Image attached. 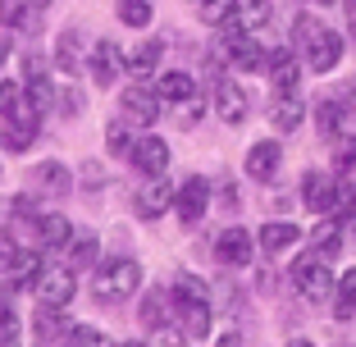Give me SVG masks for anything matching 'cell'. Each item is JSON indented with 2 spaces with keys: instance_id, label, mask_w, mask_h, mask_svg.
Returning a JSON list of instances; mask_svg holds the SVG:
<instances>
[{
  "instance_id": "cell-55",
  "label": "cell",
  "mask_w": 356,
  "mask_h": 347,
  "mask_svg": "<svg viewBox=\"0 0 356 347\" xmlns=\"http://www.w3.org/2000/svg\"><path fill=\"white\" fill-rule=\"evenodd\" d=\"M343 347H347V343H343Z\"/></svg>"
},
{
  "instance_id": "cell-31",
  "label": "cell",
  "mask_w": 356,
  "mask_h": 347,
  "mask_svg": "<svg viewBox=\"0 0 356 347\" xmlns=\"http://www.w3.org/2000/svg\"><path fill=\"white\" fill-rule=\"evenodd\" d=\"M55 64L64 74H83V46H78V32H60L55 42Z\"/></svg>"
},
{
  "instance_id": "cell-36",
  "label": "cell",
  "mask_w": 356,
  "mask_h": 347,
  "mask_svg": "<svg viewBox=\"0 0 356 347\" xmlns=\"http://www.w3.org/2000/svg\"><path fill=\"white\" fill-rule=\"evenodd\" d=\"M119 23H128V28H147L151 23V0H119Z\"/></svg>"
},
{
  "instance_id": "cell-3",
  "label": "cell",
  "mask_w": 356,
  "mask_h": 347,
  "mask_svg": "<svg viewBox=\"0 0 356 347\" xmlns=\"http://www.w3.org/2000/svg\"><path fill=\"white\" fill-rule=\"evenodd\" d=\"M220 51L229 55L233 69H247V74H265V64H270V55H265L261 42H256V32H242V28H233V23H224Z\"/></svg>"
},
{
  "instance_id": "cell-38",
  "label": "cell",
  "mask_w": 356,
  "mask_h": 347,
  "mask_svg": "<svg viewBox=\"0 0 356 347\" xmlns=\"http://www.w3.org/2000/svg\"><path fill=\"white\" fill-rule=\"evenodd\" d=\"M23 110H28V101H23V87H19V83H0V115L14 119V115H23Z\"/></svg>"
},
{
  "instance_id": "cell-42",
  "label": "cell",
  "mask_w": 356,
  "mask_h": 347,
  "mask_svg": "<svg viewBox=\"0 0 356 347\" xmlns=\"http://www.w3.org/2000/svg\"><path fill=\"white\" fill-rule=\"evenodd\" d=\"M197 119H201V101L192 96V101H183V110H178V124H183V128H192Z\"/></svg>"
},
{
  "instance_id": "cell-17",
  "label": "cell",
  "mask_w": 356,
  "mask_h": 347,
  "mask_svg": "<svg viewBox=\"0 0 356 347\" xmlns=\"http://www.w3.org/2000/svg\"><path fill=\"white\" fill-rule=\"evenodd\" d=\"M265 74H270L274 92H297L302 83V64H297L293 51H270V64H265Z\"/></svg>"
},
{
  "instance_id": "cell-7",
  "label": "cell",
  "mask_w": 356,
  "mask_h": 347,
  "mask_svg": "<svg viewBox=\"0 0 356 347\" xmlns=\"http://www.w3.org/2000/svg\"><path fill=\"white\" fill-rule=\"evenodd\" d=\"M174 197H178V188L165 179V174H156V179H147L142 188H137V197H133V211L142 215V220H160V215L174 206Z\"/></svg>"
},
{
  "instance_id": "cell-48",
  "label": "cell",
  "mask_w": 356,
  "mask_h": 347,
  "mask_svg": "<svg viewBox=\"0 0 356 347\" xmlns=\"http://www.w3.org/2000/svg\"><path fill=\"white\" fill-rule=\"evenodd\" d=\"M343 10H347V28L356 32V0H343Z\"/></svg>"
},
{
  "instance_id": "cell-29",
  "label": "cell",
  "mask_w": 356,
  "mask_h": 347,
  "mask_svg": "<svg viewBox=\"0 0 356 347\" xmlns=\"http://www.w3.org/2000/svg\"><path fill=\"white\" fill-rule=\"evenodd\" d=\"M334 316L343 320H356V270H343L338 274V293H334Z\"/></svg>"
},
{
  "instance_id": "cell-47",
  "label": "cell",
  "mask_w": 356,
  "mask_h": 347,
  "mask_svg": "<svg viewBox=\"0 0 356 347\" xmlns=\"http://www.w3.org/2000/svg\"><path fill=\"white\" fill-rule=\"evenodd\" d=\"M215 347H242V334H233V329H229V334H224V338H220Z\"/></svg>"
},
{
  "instance_id": "cell-25",
  "label": "cell",
  "mask_w": 356,
  "mask_h": 347,
  "mask_svg": "<svg viewBox=\"0 0 356 347\" xmlns=\"http://www.w3.org/2000/svg\"><path fill=\"white\" fill-rule=\"evenodd\" d=\"M270 0H238V14H233V28L242 32H261L265 23H270Z\"/></svg>"
},
{
  "instance_id": "cell-16",
  "label": "cell",
  "mask_w": 356,
  "mask_h": 347,
  "mask_svg": "<svg viewBox=\"0 0 356 347\" xmlns=\"http://www.w3.org/2000/svg\"><path fill=\"white\" fill-rule=\"evenodd\" d=\"M133 165L142 169L147 179L165 174V169H169V142H160V137H137V147H133Z\"/></svg>"
},
{
  "instance_id": "cell-44",
  "label": "cell",
  "mask_w": 356,
  "mask_h": 347,
  "mask_svg": "<svg viewBox=\"0 0 356 347\" xmlns=\"http://www.w3.org/2000/svg\"><path fill=\"white\" fill-rule=\"evenodd\" d=\"M14 252H19V247H14V238H10V233H0V270H10Z\"/></svg>"
},
{
  "instance_id": "cell-49",
  "label": "cell",
  "mask_w": 356,
  "mask_h": 347,
  "mask_svg": "<svg viewBox=\"0 0 356 347\" xmlns=\"http://www.w3.org/2000/svg\"><path fill=\"white\" fill-rule=\"evenodd\" d=\"M10 60V37H5V32H0V64Z\"/></svg>"
},
{
  "instance_id": "cell-18",
  "label": "cell",
  "mask_w": 356,
  "mask_h": 347,
  "mask_svg": "<svg viewBox=\"0 0 356 347\" xmlns=\"http://www.w3.org/2000/svg\"><path fill=\"white\" fill-rule=\"evenodd\" d=\"M302 115H306V106H302V96H297V92H279V96H274V106H270L274 133H293V128H302Z\"/></svg>"
},
{
  "instance_id": "cell-41",
  "label": "cell",
  "mask_w": 356,
  "mask_h": 347,
  "mask_svg": "<svg viewBox=\"0 0 356 347\" xmlns=\"http://www.w3.org/2000/svg\"><path fill=\"white\" fill-rule=\"evenodd\" d=\"M14 338H19V320H14V311H0V343L10 347Z\"/></svg>"
},
{
  "instance_id": "cell-1",
  "label": "cell",
  "mask_w": 356,
  "mask_h": 347,
  "mask_svg": "<svg viewBox=\"0 0 356 347\" xmlns=\"http://www.w3.org/2000/svg\"><path fill=\"white\" fill-rule=\"evenodd\" d=\"M293 42H297V51L306 55V69H311V74H334L338 64H343V51H347L343 37H338L334 28H325L320 19H311V14H297Z\"/></svg>"
},
{
  "instance_id": "cell-32",
  "label": "cell",
  "mask_w": 356,
  "mask_h": 347,
  "mask_svg": "<svg viewBox=\"0 0 356 347\" xmlns=\"http://www.w3.org/2000/svg\"><path fill=\"white\" fill-rule=\"evenodd\" d=\"M96 252H101L96 233H83V238L69 242V265H74V270H87V265H96Z\"/></svg>"
},
{
  "instance_id": "cell-54",
  "label": "cell",
  "mask_w": 356,
  "mask_h": 347,
  "mask_svg": "<svg viewBox=\"0 0 356 347\" xmlns=\"http://www.w3.org/2000/svg\"><path fill=\"white\" fill-rule=\"evenodd\" d=\"M10 347H14V343H10Z\"/></svg>"
},
{
  "instance_id": "cell-39",
  "label": "cell",
  "mask_w": 356,
  "mask_h": 347,
  "mask_svg": "<svg viewBox=\"0 0 356 347\" xmlns=\"http://www.w3.org/2000/svg\"><path fill=\"white\" fill-rule=\"evenodd\" d=\"M28 19V0H0V23L5 28H19Z\"/></svg>"
},
{
  "instance_id": "cell-45",
  "label": "cell",
  "mask_w": 356,
  "mask_h": 347,
  "mask_svg": "<svg viewBox=\"0 0 356 347\" xmlns=\"http://www.w3.org/2000/svg\"><path fill=\"white\" fill-rule=\"evenodd\" d=\"M14 288H19L14 279H10V284H0V311H10V302H14Z\"/></svg>"
},
{
  "instance_id": "cell-26",
  "label": "cell",
  "mask_w": 356,
  "mask_h": 347,
  "mask_svg": "<svg viewBox=\"0 0 356 347\" xmlns=\"http://www.w3.org/2000/svg\"><path fill=\"white\" fill-rule=\"evenodd\" d=\"M178 311H183V334H188L192 343L210 338V302H183Z\"/></svg>"
},
{
  "instance_id": "cell-46",
  "label": "cell",
  "mask_w": 356,
  "mask_h": 347,
  "mask_svg": "<svg viewBox=\"0 0 356 347\" xmlns=\"http://www.w3.org/2000/svg\"><path fill=\"white\" fill-rule=\"evenodd\" d=\"M83 179L92 183V188H101V183H105V179H101V165H83Z\"/></svg>"
},
{
  "instance_id": "cell-8",
  "label": "cell",
  "mask_w": 356,
  "mask_h": 347,
  "mask_svg": "<svg viewBox=\"0 0 356 347\" xmlns=\"http://www.w3.org/2000/svg\"><path fill=\"white\" fill-rule=\"evenodd\" d=\"M256 247H261V242L242 229V224H229V229L215 238V256H220V265H233V270H238V265H252Z\"/></svg>"
},
{
  "instance_id": "cell-22",
  "label": "cell",
  "mask_w": 356,
  "mask_h": 347,
  "mask_svg": "<svg viewBox=\"0 0 356 347\" xmlns=\"http://www.w3.org/2000/svg\"><path fill=\"white\" fill-rule=\"evenodd\" d=\"M156 96L160 101H174V106H183V101H192L197 96V83H192V74H160L156 78Z\"/></svg>"
},
{
  "instance_id": "cell-4",
  "label": "cell",
  "mask_w": 356,
  "mask_h": 347,
  "mask_svg": "<svg viewBox=\"0 0 356 347\" xmlns=\"http://www.w3.org/2000/svg\"><path fill=\"white\" fill-rule=\"evenodd\" d=\"M142 288V265L137 261H105L101 274H96V297L101 302H119V297H133Z\"/></svg>"
},
{
  "instance_id": "cell-34",
  "label": "cell",
  "mask_w": 356,
  "mask_h": 347,
  "mask_svg": "<svg viewBox=\"0 0 356 347\" xmlns=\"http://www.w3.org/2000/svg\"><path fill=\"white\" fill-rule=\"evenodd\" d=\"M174 302H210V288L201 284L197 274H178V284H174Z\"/></svg>"
},
{
  "instance_id": "cell-11",
  "label": "cell",
  "mask_w": 356,
  "mask_h": 347,
  "mask_svg": "<svg viewBox=\"0 0 356 347\" xmlns=\"http://www.w3.org/2000/svg\"><path fill=\"white\" fill-rule=\"evenodd\" d=\"M87 69H92V78H96L101 87H115L119 74L128 69V55L119 51V42H96L92 55H87Z\"/></svg>"
},
{
  "instance_id": "cell-30",
  "label": "cell",
  "mask_w": 356,
  "mask_h": 347,
  "mask_svg": "<svg viewBox=\"0 0 356 347\" xmlns=\"http://www.w3.org/2000/svg\"><path fill=\"white\" fill-rule=\"evenodd\" d=\"M37 238H42V247H69V242H74V229H69L64 215H42V220H37Z\"/></svg>"
},
{
  "instance_id": "cell-28",
  "label": "cell",
  "mask_w": 356,
  "mask_h": 347,
  "mask_svg": "<svg viewBox=\"0 0 356 347\" xmlns=\"http://www.w3.org/2000/svg\"><path fill=\"white\" fill-rule=\"evenodd\" d=\"M343 224L338 220H325V224H315V233H311V242H315V252L325 256V261H334L338 252H343Z\"/></svg>"
},
{
  "instance_id": "cell-37",
  "label": "cell",
  "mask_w": 356,
  "mask_h": 347,
  "mask_svg": "<svg viewBox=\"0 0 356 347\" xmlns=\"http://www.w3.org/2000/svg\"><path fill=\"white\" fill-rule=\"evenodd\" d=\"M64 347H115V343H110V338H105L101 329H92V325H78V329H69Z\"/></svg>"
},
{
  "instance_id": "cell-27",
  "label": "cell",
  "mask_w": 356,
  "mask_h": 347,
  "mask_svg": "<svg viewBox=\"0 0 356 347\" xmlns=\"http://www.w3.org/2000/svg\"><path fill=\"white\" fill-rule=\"evenodd\" d=\"M42 256L37 252H14V261H10V279L19 288H37V279H42Z\"/></svg>"
},
{
  "instance_id": "cell-9",
  "label": "cell",
  "mask_w": 356,
  "mask_h": 347,
  "mask_svg": "<svg viewBox=\"0 0 356 347\" xmlns=\"http://www.w3.org/2000/svg\"><path fill=\"white\" fill-rule=\"evenodd\" d=\"M174 211H178V220L188 224H201L206 220V211H210V183L201 179V174H192L183 188H178V197H174Z\"/></svg>"
},
{
  "instance_id": "cell-12",
  "label": "cell",
  "mask_w": 356,
  "mask_h": 347,
  "mask_svg": "<svg viewBox=\"0 0 356 347\" xmlns=\"http://www.w3.org/2000/svg\"><path fill=\"white\" fill-rule=\"evenodd\" d=\"M37 128H42V115H37V110H23V115H14V119H5V133H0V147L5 151H14V156H19V151H28L32 142H37Z\"/></svg>"
},
{
  "instance_id": "cell-10",
  "label": "cell",
  "mask_w": 356,
  "mask_h": 347,
  "mask_svg": "<svg viewBox=\"0 0 356 347\" xmlns=\"http://www.w3.org/2000/svg\"><path fill=\"white\" fill-rule=\"evenodd\" d=\"M119 115H124L128 124H137V128H151L160 119V96H156V87H128V92L119 96Z\"/></svg>"
},
{
  "instance_id": "cell-33",
  "label": "cell",
  "mask_w": 356,
  "mask_h": 347,
  "mask_svg": "<svg viewBox=\"0 0 356 347\" xmlns=\"http://www.w3.org/2000/svg\"><path fill=\"white\" fill-rule=\"evenodd\" d=\"M201 23H215V28H224V23H233V14H238V0H201Z\"/></svg>"
},
{
  "instance_id": "cell-52",
  "label": "cell",
  "mask_w": 356,
  "mask_h": 347,
  "mask_svg": "<svg viewBox=\"0 0 356 347\" xmlns=\"http://www.w3.org/2000/svg\"><path fill=\"white\" fill-rule=\"evenodd\" d=\"M115 347H151V343H115Z\"/></svg>"
},
{
  "instance_id": "cell-43",
  "label": "cell",
  "mask_w": 356,
  "mask_h": 347,
  "mask_svg": "<svg viewBox=\"0 0 356 347\" xmlns=\"http://www.w3.org/2000/svg\"><path fill=\"white\" fill-rule=\"evenodd\" d=\"M60 106H64V115H83V92H74V87H69V92L60 96Z\"/></svg>"
},
{
  "instance_id": "cell-6",
  "label": "cell",
  "mask_w": 356,
  "mask_h": 347,
  "mask_svg": "<svg viewBox=\"0 0 356 347\" xmlns=\"http://www.w3.org/2000/svg\"><path fill=\"white\" fill-rule=\"evenodd\" d=\"M78 293V274L74 265H46L42 279H37V297H42L46 306H69Z\"/></svg>"
},
{
  "instance_id": "cell-23",
  "label": "cell",
  "mask_w": 356,
  "mask_h": 347,
  "mask_svg": "<svg viewBox=\"0 0 356 347\" xmlns=\"http://www.w3.org/2000/svg\"><path fill=\"white\" fill-rule=\"evenodd\" d=\"M60 311H64V306H46V302L37 306V316H32V329H37V338H42V343H55V338H69V329H64L69 320H64Z\"/></svg>"
},
{
  "instance_id": "cell-2",
  "label": "cell",
  "mask_w": 356,
  "mask_h": 347,
  "mask_svg": "<svg viewBox=\"0 0 356 347\" xmlns=\"http://www.w3.org/2000/svg\"><path fill=\"white\" fill-rule=\"evenodd\" d=\"M293 284H297V293H302L306 302H329V297L338 293V279H334V270H329V261L320 252L293 261Z\"/></svg>"
},
{
  "instance_id": "cell-24",
  "label": "cell",
  "mask_w": 356,
  "mask_h": 347,
  "mask_svg": "<svg viewBox=\"0 0 356 347\" xmlns=\"http://www.w3.org/2000/svg\"><path fill=\"white\" fill-rule=\"evenodd\" d=\"M160 60H165V42H142L133 55H128V74L133 78H151L160 69Z\"/></svg>"
},
{
  "instance_id": "cell-40",
  "label": "cell",
  "mask_w": 356,
  "mask_h": 347,
  "mask_svg": "<svg viewBox=\"0 0 356 347\" xmlns=\"http://www.w3.org/2000/svg\"><path fill=\"white\" fill-rule=\"evenodd\" d=\"M192 343V338L188 334H183V329H156V338H151V347H188Z\"/></svg>"
},
{
  "instance_id": "cell-15",
  "label": "cell",
  "mask_w": 356,
  "mask_h": 347,
  "mask_svg": "<svg viewBox=\"0 0 356 347\" xmlns=\"http://www.w3.org/2000/svg\"><path fill=\"white\" fill-rule=\"evenodd\" d=\"M279 165H283L279 142H256V147L247 151V179H256V183H270L274 174H279Z\"/></svg>"
},
{
  "instance_id": "cell-5",
  "label": "cell",
  "mask_w": 356,
  "mask_h": 347,
  "mask_svg": "<svg viewBox=\"0 0 356 347\" xmlns=\"http://www.w3.org/2000/svg\"><path fill=\"white\" fill-rule=\"evenodd\" d=\"M338 192H343V183L334 174H320V169H306L302 174V206L311 215H334Z\"/></svg>"
},
{
  "instance_id": "cell-21",
  "label": "cell",
  "mask_w": 356,
  "mask_h": 347,
  "mask_svg": "<svg viewBox=\"0 0 356 347\" xmlns=\"http://www.w3.org/2000/svg\"><path fill=\"white\" fill-rule=\"evenodd\" d=\"M174 306H178V302H174V293H160V288H156V293L142 297V311H137V316H142V325L156 334V329H165V325H169V311H174Z\"/></svg>"
},
{
  "instance_id": "cell-53",
  "label": "cell",
  "mask_w": 356,
  "mask_h": 347,
  "mask_svg": "<svg viewBox=\"0 0 356 347\" xmlns=\"http://www.w3.org/2000/svg\"><path fill=\"white\" fill-rule=\"evenodd\" d=\"M306 5H334V0H306Z\"/></svg>"
},
{
  "instance_id": "cell-14",
  "label": "cell",
  "mask_w": 356,
  "mask_h": 347,
  "mask_svg": "<svg viewBox=\"0 0 356 347\" xmlns=\"http://www.w3.org/2000/svg\"><path fill=\"white\" fill-rule=\"evenodd\" d=\"M215 115H220L224 124H242V119H247V92H242L233 78H220V83H215Z\"/></svg>"
},
{
  "instance_id": "cell-19",
  "label": "cell",
  "mask_w": 356,
  "mask_h": 347,
  "mask_svg": "<svg viewBox=\"0 0 356 347\" xmlns=\"http://www.w3.org/2000/svg\"><path fill=\"white\" fill-rule=\"evenodd\" d=\"M32 183H37L46 197H64V192L74 188V174H69L60 160H42V165L32 169Z\"/></svg>"
},
{
  "instance_id": "cell-13",
  "label": "cell",
  "mask_w": 356,
  "mask_h": 347,
  "mask_svg": "<svg viewBox=\"0 0 356 347\" xmlns=\"http://www.w3.org/2000/svg\"><path fill=\"white\" fill-rule=\"evenodd\" d=\"M256 242H261L265 256H283V252H293L297 242H302V224H293V220H270L261 233H256Z\"/></svg>"
},
{
  "instance_id": "cell-35",
  "label": "cell",
  "mask_w": 356,
  "mask_h": 347,
  "mask_svg": "<svg viewBox=\"0 0 356 347\" xmlns=\"http://www.w3.org/2000/svg\"><path fill=\"white\" fill-rule=\"evenodd\" d=\"M105 147L115 151V156H133V133H128V119H115V124L105 128Z\"/></svg>"
},
{
  "instance_id": "cell-50",
  "label": "cell",
  "mask_w": 356,
  "mask_h": 347,
  "mask_svg": "<svg viewBox=\"0 0 356 347\" xmlns=\"http://www.w3.org/2000/svg\"><path fill=\"white\" fill-rule=\"evenodd\" d=\"M288 347H315V343H311V338H293V343H288Z\"/></svg>"
},
{
  "instance_id": "cell-20",
  "label": "cell",
  "mask_w": 356,
  "mask_h": 347,
  "mask_svg": "<svg viewBox=\"0 0 356 347\" xmlns=\"http://www.w3.org/2000/svg\"><path fill=\"white\" fill-rule=\"evenodd\" d=\"M51 101H55V87H51V78H46L42 60H28V106L37 110V115H46Z\"/></svg>"
},
{
  "instance_id": "cell-51",
  "label": "cell",
  "mask_w": 356,
  "mask_h": 347,
  "mask_svg": "<svg viewBox=\"0 0 356 347\" xmlns=\"http://www.w3.org/2000/svg\"><path fill=\"white\" fill-rule=\"evenodd\" d=\"M28 5H37V10H46V5H51V0H28Z\"/></svg>"
}]
</instances>
